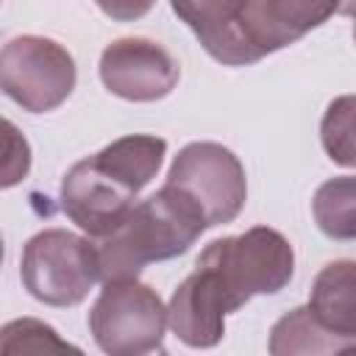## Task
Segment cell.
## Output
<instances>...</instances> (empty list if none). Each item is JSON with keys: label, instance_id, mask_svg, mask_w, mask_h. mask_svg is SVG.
Masks as SVG:
<instances>
[{"label": "cell", "instance_id": "1", "mask_svg": "<svg viewBox=\"0 0 356 356\" xmlns=\"http://www.w3.org/2000/svg\"><path fill=\"white\" fill-rule=\"evenodd\" d=\"M206 228L200 209L164 184L156 195L136 203L117 231L100 239V281L136 278L145 264L186 253Z\"/></svg>", "mask_w": 356, "mask_h": 356}, {"label": "cell", "instance_id": "2", "mask_svg": "<svg viewBox=\"0 0 356 356\" xmlns=\"http://www.w3.org/2000/svg\"><path fill=\"white\" fill-rule=\"evenodd\" d=\"M195 264L211 267L239 306L253 295L281 292L295 273V253L284 234L256 225L239 236H222L206 245Z\"/></svg>", "mask_w": 356, "mask_h": 356}, {"label": "cell", "instance_id": "3", "mask_svg": "<svg viewBox=\"0 0 356 356\" xmlns=\"http://www.w3.org/2000/svg\"><path fill=\"white\" fill-rule=\"evenodd\" d=\"M19 275L36 300L75 306L100 281L97 245L64 228L39 231L22 248Z\"/></svg>", "mask_w": 356, "mask_h": 356}, {"label": "cell", "instance_id": "4", "mask_svg": "<svg viewBox=\"0 0 356 356\" xmlns=\"http://www.w3.org/2000/svg\"><path fill=\"white\" fill-rule=\"evenodd\" d=\"M167 325L170 317L159 292L136 278L106 281L89 312V331L97 348L108 356H142L159 350Z\"/></svg>", "mask_w": 356, "mask_h": 356}, {"label": "cell", "instance_id": "5", "mask_svg": "<svg viewBox=\"0 0 356 356\" xmlns=\"http://www.w3.org/2000/svg\"><path fill=\"white\" fill-rule=\"evenodd\" d=\"M164 184L189 197L200 209L209 228L236 220L248 197L245 167L217 142L186 145L175 156Z\"/></svg>", "mask_w": 356, "mask_h": 356}, {"label": "cell", "instance_id": "6", "mask_svg": "<svg viewBox=\"0 0 356 356\" xmlns=\"http://www.w3.org/2000/svg\"><path fill=\"white\" fill-rule=\"evenodd\" d=\"M0 86L25 111L58 108L75 89V61L53 39L17 36L0 53Z\"/></svg>", "mask_w": 356, "mask_h": 356}, {"label": "cell", "instance_id": "7", "mask_svg": "<svg viewBox=\"0 0 356 356\" xmlns=\"http://www.w3.org/2000/svg\"><path fill=\"white\" fill-rule=\"evenodd\" d=\"M181 78V67L167 47L142 36L111 42L100 56L103 86L134 103H153L167 97Z\"/></svg>", "mask_w": 356, "mask_h": 356}, {"label": "cell", "instance_id": "8", "mask_svg": "<svg viewBox=\"0 0 356 356\" xmlns=\"http://www.w3.org/2000/svg\"><path fill=\"white\" fill-rule=\"evenodd\" d=\"M170 6L214 61L245 67L267 56L256 39L250 0H170Z\"/></svg>", "mask_w": 356, "mask_h": 356}, {"label": "cell", "instance_id": "9", "mask_svg": "<svg viewBox=\"0 0 356 356\" xmlns=\"http://www.w3.org/2000/svg\"><path fill=\"white\" fill-rule=\"evenodd\" d=\"M136 189L106 172L95 156L70 167L61 181V209L64 214L89 236H108L117 231L131 209L136 206Z\"/></svg>", "mask_w": 356, "mask_h": 356}, {"label": "cell", "instance_id": "10", "mask_svg": "<svg viewBox=\"0 0 356 356\" xmlns=\"http://www.w3.org/2000/svg\"><path fill=\"white\" fill-rule=\"evenodd\" d=\"M236 309L242 306L225 289L220 275L206 264H195V270L172 292L167 317L172 334L184 345L214 348L225 334V317Z\"/></svg>", "mask_w": 356, "mask_h": 356}, {"label": "cell", "instance_id": "11", "mask_svg": "<svg viewBox=\"0 0 356 356\" xmlns=\"http://www.w3.org/2000/svg\"><path fill=\"white\" fill-rule=\"evenodd\" d=\"M309 309L328 331L356 339V261L325 264L312 284Z\"/></svg>", "mask_w": 356, "mask_h": 356}, {"label": "cell", "instance_id": "12", "mask_svg": "<svg viewBox=\"0 0 356 356\" xmlns=\"http://www.w3.org/2000/svg\"><path fill=\"white\" fill-rule=\"evenodd\" d=\"M164 153H167L164 139L150 134H131L106 145L100 153H95V159L106 172H111L131 189L142 192L156 178Z\"/></svg>", "mask_w": 356, "mask_h": 356}, {"label": "cell", "instance_id": "13", "mask_svg": "<svg viewBox=\"0 0 356 356\" xmlns=\"http://www.w3.org/2000/svg\"><path fill=\"white\" fill-rule=\"evenodd\" d=\"M356 339L339 337L328 331L309 306L292 309L284 314L270 331V353L273 356H295V353H353Z\"/></svg>", "mask_w": 356, "mask_h": 356}, {"label": "cell", "instance_id": "14", "mask_svg": "<svg viewBox=\"0 0 356 356\" xmlns=\"http://www.w3.org/2000/svg\"><path fill=\"white\" fill-rule=\"evenodd\" d=\"M317 228L331 239H356V175H337L320 184L312 200Z\"/></svg>", "mask_w": 356, "mask_h": 356}, {"label": "cell", "instance_id": "15", "mask_svg": "<svg viewBox=\"0 0 356 356\" xmlns=\"http://www.w3.org/2000/svg\"><path fill=\"white\" fill-rule=\"evenodd\" d=\"M273 25V31L281 36L284 44L298 42L312 28L323 25L334 11H339V0H256Z\"/></svg>", "mask_w": 356, "mask_h": 356}, {"label": "cell", "instance_id": "16", "mask_svg": "<svg viewBox=\"0 0 356 356\" xmlns=\"http://www.w3.org/2000/svg\"><path fill=\"white\" fill-rule=\"evenodd\" d=\"M323 150L334 164L356 167V95L334 97L320 122Z\"/></svg>", "mask_w": 356, "mask_h": 356}, {"label": "cell", "instance_id": "17", "mask_svg": "<svg viewBox=\"0 0 356 356\" xmlns=\"http://www.w3.org/2000/svg\"><path fill=\"white\" fill-rule=\"evenodd\" d=\"M0 350L6 356H11V353H67V350L81 353L75 345L64 342L50 325H44L42 320H33V317L8 323L0 337Z\"/></svg>", "mask_w": 356, "mask_h": 356}, {"label": "cell", "instance_id": "18", "mask_svg": "<svg viewBox=\"0 0 356 356\" xmlns=\"http://www.w3.org/2000/svg\"><path fill=\"white\" fill-rule=\"evenodd\" d=\"M100 6V11L117 22H131V19H139L145 17L156 0H95Z\"/></svg>", "mask_w": 356, "mask_h": 356}, {"label": "cell", "instance_id": "19", "mask_svg": "<svg viewBox=\"0 0 356 356\" xmlns=\"http://www.w3.org/2000/svg\"><path fill=\"white\" fill-rule=\"evenodd\" d=\"M337 14L356 17V0H339V11H337Z\"/></svg>", "mask_w": 356, "mask_h": 356}, {"label": "cell", "instance_id": "20", "mask_svg": "<svg viewBox=\"0 0 356 356\" xmlns=\"http://www.w3.org/2000/svg\"><path fill=\"white\" fill-rule=\"evenodd\" d=\"M353 42H356V25H353Z\"/></svg>", "mask_w": 356, "mask_h": 356}]
</instances>
